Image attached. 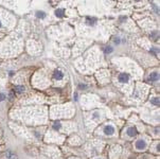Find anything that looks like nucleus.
Wrapping results in <instances>:
<instances>
[{"label":"nucleus","instance_id":"f257e3e1","mask_svg":"<svg viewBox=\"0 0 160 159\" xmlns=\"http://www.w3.org/2000/svg\"><path fill=\"white\" fill-rule=\"evenodd\" d=\"M146 141L145 140H143V139H140V140H138L136 142V148L137 150H139V151H143L144 148H146Z\"/></svg>","mask_w":160,"mask_h":159},{"label":"nucleus","instance_id":"f03ea898","mask_svg":"<svg viewBox=\"0 0 160 159\" xmlns=\"http://www.w3.org/2000/svg\"><path fill=\"white\" fill-rule=\"evenodd\" d=\"M104 133L108 136L112 135L113 133H115V127H113L112 125H106V126L104 127Z\"/></svg>","mask_w":160,"mask_h":159},{"label":"nucleus","instance_id":"7ed1b4c3","mask_svg":"<svg viewBox=\"0 0 160 159\" xmlns=\"http://www.w3.org/2000/svg\"><path fill=\"white\" fill-rule=\"evenodd\" d=\"M128 80H130V76L126 73H121L120 75H119V81H120L121 83H127Z\"/></svg>","mask_w":160,"mask_h":159},{"label":"nucleus","instance_id":"20e7f679","mask_svg":"<svg viewBox=\"0 0 160 159\" xmlns=\"http://www.w3.org/2000/svg\"><path fill=\"white\" fill-rule=\"evenodd\" d=\"M126 134L130 136V137H135L137 135V129H134V127H130V129H127V130H126Z\"/></svg>","mask_w":160,"mask_h":159},{"label":"nucleus","instance_id":"39448f33","mask_svg":"<svg viewBox=\"0 0 160 159\" xmlns=\"http://www.w3.org/2000/svg\"><path fill=\"white\" fill-rule=\"evenodd\" d=\"M53 76H54V79L55 80H62L63 79V72L62 71H59V70H55L54 71V74H53Z\"/></svg>","mask_w":160,"mask_h":159},{"label":"nucleus","instance_id":"423d86ee","mask_svg":"<svg viewBox=\"0 0 160 159\" xmlns=\"http://www.w3.org/2000/svg\"><path fill=\"white\" fill-rule=\"evenodd\" d=\"M158 79H159V74H158V72H152L151 75H149V80H151V81H153V82L158 81Z\"/></svg>","mask_w":160,"mask_h":159},{"label":"nucleus","instance_id":"0eeeda50","mask_svg":"<svg viewBox=\"0 0 160 159\" xmlns=\"http://www.w3.org/2000/svg\"><path fill=\"white\" fill-rule=\"evenodd\" d=\"M55 15L57 17H59V18H61V17H64V15H65V11H64L63 9H58L55 11Z\"/></svg>","mask_w":160,"mask_h":159},{"label":"nucleus","instance_id":"6e6552de","mask_svg":"<svg viewBox=\"0 0 160 159\" xmlns=\"http://www.w3.org/2000/svg\"><path fill=\"white\" fill-rule=\"evenodd\" d=\"M95 21H97V19L94 18V17H87V24H89V25H94Z\"/></svg>","mask_w":160,"mask_h":159},{"label":"nucleus","instance_id":"1a4fd4ad","mask_svg":"<svg viewBox=\"0 0 160 159\" xmlns=\"http://www.w3.org/2000/svg\"><path fill=\"white\" fill-rule=\"evenodd\" d=\"M61 126H62V125H61V123H59L58 121H55V122H54V124H53L54 129H56V130H57V129H61Z\"/></svg>","mask_w":160,"mask_h":159},{"label":"nucleus","instance_id":"9d476101","mask_svg":"<svg viewBox=\"0 0 160 159\" xmlns=\"http://www.w3.org/2000/svg\"><path fill=\"white\" fill-rule=\"evenodd\" d=\"M15 89H16V91L18 92V93H20V92H22L25 90V87L24 86H16V88Z\"/></svg>","mask_w":160,"mask_h":159},{"label":"nucleus","instance_id":"9b49d317","mask_svg":"<svg viewBox=\"0 0 160 159\" xmlns=\"http://www.w3.org/2000/svg\"><path fill=\"white\" fill-rule=\"evenodd\" d=\"M152 103H153L154 105H157V106H158V105H159V98L152 99Z\"/></svg>","mask_w":160,"mask_h":159},{"label":"nucleus","instance_id":"f8f14e48","mask_svg":"<svg viewBox=\"0 0 160 159\" xmlns=\"http://www.w3.org/2000/svg\"><path fill=\"white\" fill-rule=\"evenodd\" d=\"M105 52H106V53H112V48L110 47V46H107V47L105 48Z\"/></svg>","mask_w":160,"mask_h":159},{"label":"nucleus","instance_id":"ddd939ff","mask_svg":"<svg viewBox=\"0 0 160 159\" xmlns=\"http://www.w3.org/2000/svg\"><path fill=\"white\" fill-rule=\"evenodd\" d=\"M36 15H37V17H40V18H43V17H45V13H43V12H38Z\"/></svg>","mask_w":160,"mask_h":159},{"label":"nucleus","instance_id":"4468645a","mask_svg":"<svg viewBox=\"0 0 160 159\" xmlns=\"http://www.w3.org/2000/svg\"><path fill=\"white\" fill-rule=\"evenodd\" d=\"M6 99V94L4 93H0V101H3Z\"/></svg>","mask_w":160,"mask_h":159},{"label":"nucleus","instance_id":"2eb2a0df","mask_svg":"<svg viewBox=\"0 0 160 159\" xmlns=\"http://www.w3.org/2000/svg\"><path fill=\"white\" fill-rule=\"evenodd\" d=\"M113 42L117 43H120V38H119V37H115V38H113Z\"/></svg>","mask_w":160,"mask_h":159},{"label":"nucleus","instance_id":"dca6fc26","mask_svg":"<svg viewBox=\"0 0 160 159\" xmlns=\"http://www.w3.org/2000/svg\"><path fill=\"white\" fill-rule=\"evenodd\" d=\"M80 88L85 89V88H86V85H85V84H80Z\"/></svg>","mask_w":160,"mask_h":159},{"label":"nucleus","instance_id":"f3484780","mask_svg":"<svg viewBox=\"0 0 160 159\" xmlns=\"http://www.w3.org/2000/svg\"><path fill=\"white\" fill-rule=\"evenodd\" d=\"M94 118H97V117H99V114H98V112H94Z\"/></svg>","mask_w":160,"mask_h":159},{"label":"nucleus","instance_id":"a211bd4d","mask_svg":"<svg viewBox=\"0 0 160 159\" xmlns=\"http://www.w3.org/2000/svg\"><path fill=\"white\" fill-rule=\"evenodd\" d=\"M0 27H1V22H0Z\"/></svg>","mask_w":160,"mask_h":159},{"label":"nucleus","instance_id":"6ab92c4d","mask_svg":"<svg viewBox=\"0 0 160 159\" xmlns=\"http://www.w3.org/2000/svg\"><path fill=\"white\" fill-rule=\"evenodd\" d=\"M97 159H101V158H97Z\"/></svg>","mask_w":160,"mask_h":159}]
</instances>
